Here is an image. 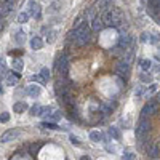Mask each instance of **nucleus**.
<instances>
[{
	"label": "nucleus",
	"mask_w": 160,
	"mask_h": 160,
	"mask_svg": "<svg viewBox=\"0 0 160 160\" xmlns=\"http://www.w3.org/2000/svg\"><path fill=\"white\" fill-rule=\"evenodd\" d=\"M139 80H141V82H144V83H151L152 75H151V74H148V72H142V74L139 75Z\"/></svg>",
	"instance_id": "nucleus-26"
},
{
	"label": "nucleus",
	"mask_w": 160,
	"mask_h": 160,
	"mask_svg": "<svg viewBox=\"0 0 160 160\" xmlns=\"http://www.w3.org/2000/svg\"><path fill=\"white\" fill-rule=\"evenodd\" d=\"M130 43H131V37L130 35H123L122 38H120V42H118V47H122V48H130Z\"/></svg>",
	"instance_id": "nucleus-17"
},
{
	"label": "nucleus",
	"mask_w": 160,
	"mask_h": 160,
	"mask_svg": "<svg viewBox=\"0 0 160 160\" xmlns=\"http://www.w3.org/2000/svg\"><path fill=\"white\" fill-rule=\"evenodd\" d=\"M10 120V114L8 112H2L0 114V122H8Z\"/></svg>",
	"instance_id": "nucleus-32"
},
{
	"label": "nucleus",
	"mask_w": 160,
	"mask_h": 160,
	"mask_svg": "<svg viewBox=\"0 0 160 160\" xmlns=\"http://www.w3.org/2000/svg\"><path fill=\"white\" fill-rule=\"evenodd\" d=\"M15 40H16V43L22 45V43L26 42V32H24V31H18V32L15 34Z\"/></svg>",
	"instance_id": "nucleus-19"
},
{
	"label": "nucleus",
	"mask_w": 160,
	"mask_h": 160,
	"mask_svg": "<svg viewBox=\"0 0 160 160\" xmlns=\"http://www.w3.org/2000/svg\"><path fill=\"white\" fill-rule=\"evenodd\" d=\"M24 69V61L22 59H15L13 61V71L15 72H22Z\"/></svg>",
	"instance_id": "nucleus-18"
},
{
	"label": "nucleus",
	"mask_w": 160,
	"mask_h": 160,
	"mask_svg": "<svg viewBox=\"0 0 160 160\" xmlns=\"http://www.w3.org/2000/svg\"><path fill=\"white\" fill-rule=\"evenodd\" d=\"M21 135V130L19 128H11V130H7L3 135H2V138H0V141L2 142H10V141H15L18 136Z\"/></svg>",
	"instance_id": "nucleus-6"
},
{
	"label": "nucleus",
	"mask_w": 160,
	"mask_h": 160,
	"mask_svg": "<svg viewBox=\"0 0 160 160\" xmlns=\"http://www.w3.org/2000/svg\"><path fill=\"white\" fill-rule=\"evenodd\" d=\"M158 155V148H157V146H154V148L152 149H149V157H152V158H155Z\"/></svg>",
	"instance_id": "nucleus-31"
},
{
	"label": "nucleus",
	"mask_w": 160,
	"mask_h": 160,
	"mask_svg": "<svg viewBox=\"0 0 160 160\" xmlns=\"http://www.w3.org/2000/svg\"><path fill=\"white\" fill-rule=\"evenodd\" d=\"M115 72L122 77H127L130 74V62L127 61H118L117 62V68H115Z\"/></svg>",
	"instance_id": "nucleus-7"
},
{
	"label": "nucleus",
	"mask_w": 160,
	"mask_h": 160,
	"mask_svg": "<svg viewBox=\"0 0 160 160\" xmlns=\"http://www.w3.org/2000/svg\"><path fill=\"white\" fill-rule=\"evenodd\" d=\"M108 133H109V136H111L112 139H120V131H118V128L111 127V128L108 130Z\"/></svg>",
	"instance_id": "nucleus-22"
},
{
	"label": "nucleus",
	"mask_w": 160,
	"mask_h": 160,
	"mask_svg": "<svg viewBox=\"0 0 160 160\" xmlns=\"http://www.w3.org/2000/svg\"><path fill=\"white\" fill-rule=\"evenodd\" d=\"M13 3L11 2H0V16H5L8 13H11Z\"/></svg>",
	"instance_id": "nucleus-11"
},
{
	"label": "nucleus",
	"mask_w": 160,
	"mask_h": 160,
	"mask_svg": "<svg viewBox=\"0 0 160 160\" xmlns=\"http://www.w3.org/2000/svg\"><path fill=\"white\" fill-rule=\"evenodd\" d=\"M0 78H2V72H0Z\"/></svg>",
	"instance_id": "nucleus-43"
},
{
	"label": "nucleus",
	"mask_w": 160,
	"mask_h": 160,
	"mask_svg": "<svg viewBox=\"0 0 160 160\" xmlns=\"http://www.w3.org/2000/svg\"><path fill=\"white\" fill-rule=\"evenodd\" d=\"M135 95H136V96H141V95H142V87L135 88Z\"/></svg>",
	"instance_id": "nucleus-36"
},
{
	"label": "nucleus",
	"mask_w": 160,
	"mask_h": 160,
	"mask_svg": "<svg viewBox=\"0 0 160 160\" xmlns=\"http://www.w3.org/2000/svg\"><path fill=\"white\" fill-rule=\"evenodd\" d=\"M3 2H13V0H3Z\"/></svg>",
	"instance_id": "nucleus-41"
},
{
	"label": "nucleus",
	"mask_w": 160,
	"mask_h": 160,
	"mask_svg": "<svg viewBox=\"0 0 160 160\" xmlns=\"http://www.w3.org/2000/svg\"><path fill=\"white\" fill-rule=\"evenodd\" d=\"M112 5V0H98L96 2V8L98 10H106L108 11V8Z\"/></svg>",
	"instance_id": "nucleus-15"
},
{
	"label": "nucleus",
	"mask_w": 160,
	"mask_h": 160,
	"mask_svg": "<svg viewBox=\"0 0 160 160\" xmlns=\"http://www.w3.org/2000/svg\"><path fill=\"white\" fill-rule=\"evenodd\" d=\"M149 130H151V122L148 118H139V122H138V128H136V136L141 139V138H144L146 135L149 133Z\"/></svg>",
	"instance_id": "nucleus-4"
},
{
	"label": "nucleus",
	"mask_w": 160,
	"mask_h": 160,
	"mask_svg": "<svg viewBox=\"0 0 160 160\" xmlns=\"http://www.w3.org/2000/svg\"><path fill=\"white\" fill-rule=\"evenodd\" d=\"M106 149H108V152H115V146L108 144V146H106Z\"/></svg>",
	"instance_id": "nucleus-37"
},
{
	"label": "nucleus",
	"mask_w": 160,
	"mask_h": 160,
	"mask_svg": "<svg viewBox=\"0 0 160 160\" xmlns=\"http://www.w3.org/2000/svg\"><path fill=\"white\" fill-rule=\"evenodd\" d=\"M26 111H28V104H26L24 101L15 102V106H13V112H16V114H22Z\"/></svg>",
	"instance_id": "nucleus-13"
},
{
	"label": "nucleus",
	"mask_w": 160,
	"mask_h": 160,
	"mask_svg": "<svg viewBox=\"0 0 160 160\" xmlns=\"http://www.w3.org/2000/svg\"><path fill=\"white\" fill-rule=\"evenodd\" d=\"M122 160H136V155L133 154V152H125L122 155Z\"/></svg>",
	"instance_id": "nucleus-29"
},
{
	"label": "nucleus",
	"mask_w": 160,
	"mask_h": 160,
	"mask_svg": "<svg viewBox=\"0 0 160 160\" xmlns=\"http://www.w3.org/2000/svg\"><path fill=\"white\" fill-rule=\"evenodd\" d=\"M42 47H43V40L40 38V37H34V38H31V48H32L34 51L40 50Z\"/></svg>",
	"instance_id": "nucleus-14"
},
{
	"label": "nucleus",
	"mask_w": 160,
	"mask_h": 160,
	"mask_svg": "<svg viewBox=\"0 0 160 160\" xmlns=\"http://www.w3.org/2000/svg\"><path fill=\"white\" fill-rule=\"evenodd\" d=\"M56 69L59 71V74L62 77H66V74H68V69H69V58L66 55H61V58L56 61Z\"/></svg>",
	"instance_id": "nucleus-5"
},
{
	"label": "nucleus",
	"mask_w": 160,
	"mask_h": 160,
	"mask_svg": "<svg viewBox=\"0 0 160 160\" xmlns=\"http://www.w3.org/2000/svg\"><path fill=\"white\" fill-rule=\"evenodd\" d=\"M69 141H71L72 144H75V146H78V144H80L78 138H77V136H74V135H71V136H69Z\"/></svg>",
	"instance_id": "nucleus-33"
},
{
	"label": "nucleus",
	"mask_w": 160,
	"mask_h": 160,
	"mask_svg": "<svg viewBox=\"0 0 160 160\" xmlns=\"http://www.w3.org/2000/svg\"><path fill=\"white\" fill-rule=\"evenodd\" d=\"M80 160H91V157L90 155H82V157H80Z\"/></svg>",
	"instance_id": "nucleus-38"
},
{
	"label": "nucleus",
	"mask_w": 160,
	"mask_h": 160,
	"mask_svg": "<svg viewBox=\"0 0 160 160\" xmlns=\"http://www.w3.org/2000/svg\"><path fill=\"white\" fill-rule=\"evenodd\" d=\"M40 91H42V87L37 85V83H31V85L26 87V93H28L29 96H32V98L38 96V95H40Z\"/></svg>",
	"instance_id": "nucleus-8"
},
{
	"label": "nucleus",
	"mask_w": 160,
	"mask_h": 160,
	"mask_svg": "<svg viewBox=\"0 0 160 160\" xmlns=\"http://www.w3.org/2000/svg\"><path fill=\"white\" fill-rule=\"evenodd\" d=\"M88 40H90V28L87 24L80 26L78 29H74V42H75V45L83 47V45L88 43Z\"/></svg>",
	"instance_id": "nucleus-1"
},
{
	"label": "nucleus",
	"mask_w": 160,
	"mask_h": 160,
	"mask_svg": "<svg viewBox=\"0 0 160 160\" xmlns=\"http://www.w3.org/2000/svg\"><path fill=\"white\" fill-rule=\"evenodd\" d=\"M32 80H34V82H38V83H42V85L45 83V80H43L42 77H40V75H34V77H32Z\"/></svg>",
	"instance_id": "nucleus-35"
},
{
	"label": "nucleus",
	"mask_w": 160,
	"mask_h": 160,
	"mask_svg": "<svg viewBox=\"0 0 160 160\" xmlns=\"http://www.w3.org/2000/svg\"><path fill=\"white\" fill-rule=\"evenodd\" d=\"M149 37H148V40L151 43H158V40H160V35L157 34V32H151V34H148Z\"/></svg>",
	"instance_id": "nucleus-25"
},
{
	"label": "nucleus",
	"mask_w": 160,
	"mask_h": 160,
	"mask_svg": "<svg viewBox=\"0 0 160 160\" xmlns=\"http://www.w3.org/2000/svg\"><path fill=\"white\" fill-rule=\"evenodd\" d=\"M104 28H106V26H104L102 18H99V16L93 18V21H91V29H93V31H102Z\"/></svg>",
	"instance_id": "nucleus-10"
},
{
	"label": "nucleus",
	"mask_w": 160,
	"mask_h": 160,
	"mask_svg": "<svg viewBox=\"0 0 160 160\" xmlns=\"http://www.w3.org/2000/svg\"><path fill=\"white\" fill-rule=\"evenodd\" d=\"M3 28H5V22H3V21H2V19H0V31H2V29H3Z\"/></svg>",
	"instance_id": "nucleus-39"
},
{
	"label": "nucleus",
	"mask_w": 160,
	"mask_h": 160,
	"mask_svg": "<svg viewBox=\"0 0 160 160\" xmlns=\"http://www.w3.org/2000/svg\"><path fill=\"white\" fill-rule=\"evenodd\" d=\"M7 83L10 85V87H15L16 83H18V75H15V74H10V75H7Z\"/></svg>",
	"instance_id": "nucleus-23"
},
{
	"label": "nucleus",
	"mask_w": 160,
	"mask_h": 160,
	"mask_svg": "<svg viewBox=\"0 0 160 160\" xmlns=\"http://www.w3.org/2000/svg\"><path fill=\"white\" fill-rule=\"evenodd\" d=\"M157 87H158L157 83H152V85L148 88V93H146V96H151L152 93H155V91H157Z\"/></svg>",
	"instance_id": "nucleus-30"
},
{
	"label": "nucleus",
	"mask_w": 160,
	"mask_h": 160,
	"mask_svg": "<svg viewBox=\"0 0 160 160\" xmlns=\"http://www.w3.org/2000/svg\"><path fill=\"white\" fill-rule=\"evenodd\" d=\"M42 114H43V106L35 104V106H32V108H31V115H34V117H42Z\"/></svg>",
	"instance_id": "nucleus-16"
},
{
	"label": "nucleus",
	"mask_w": 160,
	"mask_h": 160,
	"mask_svg": "<svg viewBox=\"0 0 160 160\" xmlns=\"http://www.w3.org/2000/svg\"><path fill=\"white\" fill-rule=\"evenodd\" d=\"M158 74H160V68H158Z\"/></svg>",
	"instance_id": "nucleus-44"
},
{
	"label": "nucleus",
	"mask_w": 160,
	"mask_h": 160,
	"mask_svg": "<svg viewBox=\"0 0 160 160\" xmlns=\"http://www.w3.org/2000/svg\"><path fill=\"white\" fill-rule=\"evenodd\" d=\"M29 15L34 16V18H40V5L37 2H34V0H31L29 2Z\"/></svg>",
	"instance_id": "nucleus-9"
},
{
	"label": "nucleus",
	"mask_w": 160,
	"mask_h": 160,
	"mask_svg": "<svg viewBox=\"0 0 160 160\" xmlns=\"http://www.w3.org/2000/svg\"><path fill=\"white\" fill-rule=\"evenodd\" d=\"M102 21H104V26H118L120 24V11L117 8L108 10L102 15Z\"/></svg>",
	"instance_id": "nucleus-2"
},
{
	"label": "nucleus",
	"mask_w": 160,
	"mask_h": 160,
	"mask_svg": "<svg viewBox=\"0 0 160 160\" xmlns=\"http://www.w3.org/2000/svg\"><path fill=\"white\" fill-rule=\"evenodd\" d=\"M0 93H2V85H0Z\"/></svg>",
	"instance_id": "nucleus-42"
},
{
	"label": "nucleus",
	"mask_w": 160,
	"mask_h": 160,
	"mask_svg": "<svg viewBox=\"0 0 160 160\" xmlns=\"http://www.w3.org/2000/svg\"><path fill=\"white\" fill-rule=\"evenodd\" d=\"M5 69H7V62L3 58H0V72H3Z\"/></svg>",
	"instance_id": "nucleus-34"
},
{
	"label": "nucleus",
	"mask_w": 160,
	"mask_h": 160,
	"mask_svg": "<svg viewBox=\"0 0 160 160\" xmlns=\"http://www.w3.org/2000/svg\"><path fill=\"white\" fill-rule=\"evenodd\" d=\"M42 127H43V128H48V130H58V128H59L55 122H48V120L42 123Z\"/></svg>",
	"instance_id": "nucleus-27"
},
{
	"label": "nucleus",
	"mask_w": 160,
	"mask_h": 160,
	"mask_svg": "<svg viewBox=\"0 0 160 160\" xmlns=\"http://www.w3.org/2000/svg\"><path fill=\"white\" fill-rule=\"evenodd\" d=\"M90 139L93 142H101V141H104V135L101 131H98V130H91L90 131Z\"/></svg>",
	"instance_id": "nucleus-12"
},
{
	"label": "nucleus",
	"mask_w": 160,
	"mask_h": 160,
	"mask_svg": "<svg viewBox=\"0 0 160 160\" xmlns=\"http://www.w3.org/2000/svg\"><path fill=\"white\" fill-rule=\"evenodd\" d=\"M40 77H42V78L45 80V82H47V80L50 78V71H48L47 68H43L42 71H40Z\"/></svg>",
	"instance_id": "nucleus-28"
},
{
	"label": "nucleus",
	"mask_w": 160,
	"mask_h": 160,
	"mask_svg": "<svg viewBox=\"0 0 160 160\" xmlns=\"http://www.w3.org/2000/svg\"><path fill=\"white\" fill-rule=\"evenodd\" d=\"M157 101L160 102V93H158V95H157Z\"/></svg>",
	"instance_id": "nucleus-40"
},
{
	"label": "nucleus",
	"mask_w": 160,
	"mask_h": 160,
	"mask_svg": "<svg viewBox=\"0 0 160 160\" xmlns=\"http://www.w3.org/2000/svg\"><path fill=\"white\" fill-rule=\"evenodd\" d=\"M158 109H160V102L158 101H151V102H148L144 106V108L141 109V118H148V117H151V115H154V114H157L158 112Z\"/></svg>",
	"instance_id": "nucleus-3"
},
{
	"label": "nucleus",
	"mask_w": 160,
	"mask_h": 160,
	"mask_svg": "<svg viewBox=\"0 0 160 160\" xmlns=\"http://www.w3.org/2000/svg\"><path fill=\"white\" fill-rule=\"evenodd\" d=\"M139 66L142 68V71H144V72H148V71H151V69H152V62H151L149 59H141V61H139Z\"/></svg>",
	"instance_id": "nucleus-20"
},
{
	"label": "nucleus",
	"mask_w": 160,
	"mask_h": 160,
	"mask_svg": "<svg viewBox=\"0 0 160 160\" xmlns=\"http://www.w3.org/2000/svg\"><path fill=\"white\" fill-rule=\"evenodd\" d=\"M29 16H31V15H29L28 11H21L19 15H18V22H19V24L28 22V21H29Z\"/></svg>",
	"instance_id": "nucleus-21"
},
{
	"label": "nucleus",
	"mask_w": 160,
	"mask_h": 160,
	"mask_svg": "<svg viewBox=\"0 0 160 160\" xmlns=\"http://www.w3.org/2000/svg\"><path fill=\"white\" fill-rule=\"evenodd\" d=\"M61 118V111H53L50 115H48V122H56V120Z\"/></svg>",
	"instance_id": "nucleus-24"
}]
</instances>
